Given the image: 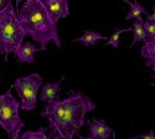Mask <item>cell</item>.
<instances>
[{"label": "cell", "mask_w": 155, "mask_h": 139, "mask_svg": "<svg viewBox=\"0 0 155 139\" xmlns=\"http://www.w3.org/2000/svg\"><path fill=\"white\" fill-rule=\"evenodd\" d=\"M112 135H113V139H115V133H114V131H113V133H112Z\"/></svg>", "instance_id": "obj_25"}, {"label": "cell", "mask_w": 155, "mask_h": 139, "mask_svg": "<svg viewBox=\"0 0 155 139\" xmlns=\"http://www.w3.org/2000/svg\"><path fill=\"white\" fill-rule=\"evenodd\" d=\"M144 30L148 39H155V21L147 19L144 21Z\"/></svg>", "instance_id": "obj_16"}, {"label": "cell", "mask_w": 155, "mask_h": 139, "mask_svg": "<svg viewBox=\"0 0 155 139\" xmlns=\"http://www.w3.org/2000/svg\"><path fill=\"white\" fill-rule=\"evenodd\" d=\"M96 109V103L81 92H74L64 99L54 103H47L41 116L48 122L51 134H56L61 139H73L80 134L84 125L87 113Z\"/></svg>", "instance_id": "obj_1"}, {"label": "cell", "mask_w": 155, "mask_h": 139, "mask_svg": "<svg viewBox=\"0 0 155 139\" xmlns=\"http://www.w3.org/2000/svg\"><path fill=\"white\" fill-rule=\"evenodd\" d=\"M18 16L26 35L40 45L41 50H46L51 41L61 47L57 22L50 16L44 0H25Z\"/></svg>", "instance_id": "obj_2"}, {"label": "cell", "mask_w": 155, "mask_h": 139, "mask_svg": "<svg viewBox=\"0 0 155 139\" xmlns=\"http://www.w3.org/2000/svg\"><path fill=\"white\" fill-rule=\"evenodd\" d=\"M20 3H21V0H15V10H16V12H19V6H20Z\"/></svg>", "instance_id": "obj_22"}, {"label": "cell", "mask_w": 155, "mask_h": 139, "mask_svg": "<svg viewBox=\"0 0 155 139\" xmlns=\"http://www.w3.org/2000/svg\"><path fill=\"white\" fill-rule=\"evenodd\" d=\"M140 54L144 58H155V39H148L140 48Z\"/></svg>", "instance_id": "obj_13"}, {"label": "cell", "mask_w": 155, "mask_h": 139, "mask_svg": "<svg viewBox=\"0 0 155 139\" xmlns=\"http://www.w3.org/2000/svg\"><path fill=\"white\" fill-rule=\"evenodd\" d=\"M132 31H133V42L130 44V46L135 45L139 41L144 42L145 40H148L145 30H144V21L141 18L135 19V21L133 24V28H132Z\"/></svg>", "instance_id": "obj_11"}, {"label": "cell", "mask_w": 155, "mask_h": 139, "mask_svg": "<svg viewBox=\"0 0 155 139\" xmlns=\"http://www.w3.org/2000/svg\"><path fill=\"white\" fill-rule=\"evenodd\" d=\"M135 2H137V0H135Z\"/></svg>", "instance_id": "obj_27"}, {"label": "cell", "mask_w": 155, "mask_h": 139, "mask_svg": "<svg viewBox=\"0 0 155 139\" xmlns=\"http://www.w3.org/2000/svg\"><path fill=\"white\" fill-rule=\"evenodd\" d=\"M101 40H108V36H103L97 31H91L87 30L81 37H77L73 40V42H82L84 46H96L98 41Z\"/></svg>", "instance_id": "obj_10"}, {"label": "cell", "mask_w": 155, "mask_h": 139, "mask_svg": "<svg viewBox=\"0 0 155 139\" xmlns=\"http://www.w3.org/2000/svg\"><path fill=\"white\" fill-rule=\"evenodd\" d=\"M42 86V77L38 73H31L16 78L14 88L20 97V108L30 112L37 107V92Z\"/></svg>", "instance_id": "obj_5"}, {"label": "cell", "mask_w": 155, "mask_h": 139, "mask_svg": "<svg viewBox=\"0 0 155 139\" xmlns=\"http://www.w3.org/2000/svg\"><path fill=\"white\" fill-rule=\"evenodd\" d=\"M78 139H80V138H78Z\"/></svg>", "instance_id": "obj_28"}, {"label": "cell", "mask_w": 155, "mask_h": 139, "mask_svg": "<svg viewBox=\"0 0 155 139\" xmlns=\"http://www.w3.org/2000/svg\"><path fill=\"white\" fill-rule=\"evenodd\" d=\"M123 2L127 3L129 5V8H130V10H129V12L125 16L127 20H135V19L141 18V15H148L147 9L140 3H138V2L132 3V2H129V0H123Z\"/></svg>", "instance_id": "obj_12"}, {"label": "cell", "mask_w": 155, "mask_h": 139, "mask_svg": "<svg viewBox=\"0 0 155 139\" xmlns=\"http://www.w3.org/2000/svg\"><path fill=\"white\" fill-rule=\"evenodd\" d=\"M64 80V77L62 76V77L54 82V83H46L44 84L42 87V91L40 93V96H38V99L41 101L42 103L47 104V103H54L56 102V101L60 99V84L61 82Z\"/></svg>", "instance_id": "obj_8"}, {"label": "cell", "mask_w": 155, "mask_h": 139, "mask_svg": "<svg viewBox=\"0 0 155 139\" xmlns=\"http://www.w3.org/2000/svg\"><path fill=\"white\" fill-rule=\"evenodd\" d=\"M148 19L155 21V5H153V14H148Z\"/></svg>", "instance_id": "obj_20"}, {"label": "cell", "mask_w": 155, "mask_h": 139, "mask_svg": "<svg viewBox=\"0 0 155 139\" xmlns=\"http://www.w3.org/2000/svg\"><path fill=\"white\" fill-rule=\"evenodd\" d=\"M87 125L89 128V134L93 139H108L113 133V129L104 119H91L87 122Z\"/></svg>", "instance_id": "obj_7"}, {"label": "cell", "mask_w": 155, "mask_h": 139, "mask_svg": "<svg viewBox=\"0 0 155 139\" xmlns=\"http://www.w3.org/2000/svg\"><path fill=\"white\" fill-rule=\"evenodd\" d=\"M129 139H155V132L154 131H150L145 134H139V135H135V137H132Z\"/></svg>", "instance_id": "obj_17"}, {"label": "cell", "mask_w": 155, "mask_h": 139, "mask_svg": "<svg viewBox=\"0 0 155 139\" xmlns=\"http://www.w3.org/2000/svg\"><path fill=\"white\" fill-rule=\"evenodd\" d=\"M10 2V0H0V10H2L4 6H6V4Z\"/></svg>", "instance_id": "obj_21"}, {"label": "cell", "mask_w": 155, "mask_h": 139, "mask_svg": "<svg viewBox=\"0 0 155 139\" xmlns=\"http://www.w3.org/2000/svg\"><path fill=\"white\" fill-rule=\"evenodd\" d=\"M41 48H38L31 42H24L20 45V47L15 51V56L19 62L21 64H34L35 61V55L37 51H40Z\"/></svg>", "instance_id": "obj_9"}, {"label": "cell", "mask_w": 155, "mask_h": 139, "mask_svg": "<svg viewBox=\"0 0 155 139\" xmlns=\"http://www.w3.org/2000/svg\"><path fill=\"white\" fill-rule=\"evenodd\" d=\"M145 65H147L148 67H150V68L155 72V58H148L147 62H145Z\"/></svg>", "instance_id": "obj_18"}, {"label": "cell", "mask_w": 155, "mask_h": 139, "mask_svg": "<svg viewBox=\"0 0 155 139\" xmlns=\"http://www.w3.org/2000/svg\"><path fill=\"white\" fill-rule=\"evenodd\" d=\"M26 31L19 20L18 12L12 4V0L0 10V56H4L5 61L10 54L15 51L24 42Z\"/></svg>", "instance_id": "obj_3"}, {"label": "cell", "mask_w": 155, "mask_h": 139, "mask_svg": "<svg viewBox=\"0 0 155 139\" xmlns=\"http://www.w3.org/2000/svg\"><path fill=\"white\" fill-rule=\"evenodd\" d=\"M20 131H21V129H16L14 133L11 134L10 138H11V139H20Z\"/></svg>", "instance_id": "obj_19"}, {"label": "cell", "mask_w": 155, "mask_h": 139, "mask_svg": "<svg viewBox=\"0 0 155 139\" xmlns=\"http://www.w3.org/2000/svg\"><path fill=\"white\" fill-rule=\"evenodd\" d=\"M44 4L55 22L70 16L68 0H44Z\"/></svg>", "instance_id": "obj_6"}, {"label": "cell", "mask_w": 155, "mask_h": 139, "mask_svg": "<svg viewBox=\"0 0 155 139\" xmlns=\"http://www.w3.org/2000/svg\"><path fill=\"white\" fill-rule=\"evenodd\" d=\"M80 139H93L92 137H80Z\"/></svg>", "instance_id": "obj_23"}, {"label": "cell", "mask_w": 155, "mask_h": 139, "mask_svg": "<svg viewBox=\"0 0 155 139\" xmlns=\"http://www.w3.org/2000/svg\"><path fill=\"white\" fill-rule=\"evenodd\" d=\"M20 139H47L46 132L42 127H40L37 131H25L21 135Z\"/></svg>", "instance_id": "obj_14"}, {"label": "cell", "mask_w": 155, "mask_h": 139, "mask_svg": "<svg viewBox=\"0 0 155 139\" xmlns=\"http://www.w3.org/2000/svg\"><path fill=\"white\" fill-rule=\"evenodd\" d=\"M47 139H61L58 135H55V137H52V138H47Z\"/></svg>", "instance_id": "obj_24"}, {"label": "cell", "mask_w": 155, "mask_h": 139, "mask_svg": "<svg viewBox=\"0 0 155 139\" xmlns=\"http://www.w3.org/2000/svg\"><path fill=\"white\" fill-rule=\"evenodd\" d=\"M20 102L12 96L11 91L0 94V127L9 137L16 129L24 128V122L19 114Z\"/></svg>", "instance_id": "obj_4"}, {"label": "cell", "mask_w": 155, "mask_h": 139, "mask_svg": "<svg viewBox=\"0 0 155 139\" xmlns=\"http://www.w3.org/2000/svg\"><path fill=\"white\" fill-rule=\"evenodd\" d=\"M130 30H132V28L130 29H119V30H117L115 32L110 34V36H108L107 45L108 46H112V47H118L119 46V37H120V35L123 32H125V31H130Z\"/></svg>", "instance_id": "obj_15"}, {"label": "cell", "mask_w": 155, "mask_h": 139, "mask_svg": "<svg viewBox=\"0 0 155 139\" xmlns=\"http://www.w3.org/2000/svg\"><path fill=\"white\" fill-rule=\"evenodd\" d=\"M153 80H155V76H153ZM155 84V83H154Z\"/></svg>", "instance_id": "obj_26"}]
</instances>
